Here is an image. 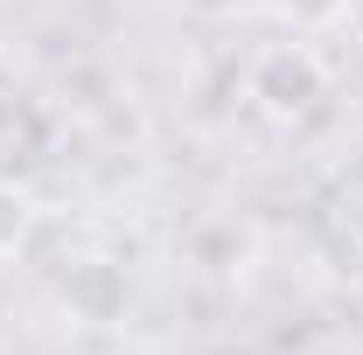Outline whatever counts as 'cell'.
I'll list each match as a JSON object with an SVG mask.
<instances>
[{
    "label": "cell",
    "instance_id": "3",
    "mask_svg": "<svg viewBox=\"0 0 363 355\" xmlns=\"http://www.w3.org/2000/svg\"><path fill=\"white\" fill-rule=\"evenodd\" d=\"M21 237H28V195H21V181H0V258Z\"/></svg>",
    "mask_w": 363,
    "mask_h": 355
},
{
    "label": "cell",
    "instance_id": "2",
    "mask_svg": "<svg viewBox=\"0 0 363 355\" xmlns=\"http://www.w3.org/2000/svg\"><path fill=\"white\" fill-rule=\"evenodd\" d=\"M49 112L35 98H14L0 91V181H28L35 168L49 161Z\"/></svg>",
    "mask_w": 363,
    "mask_h": 355
},
{
    "label": "cell",
    "instance_id": "4",
    "mask_svg": "<svg viewBox=\"0 0 363 355\" xmlns=\"http://www.w3.org/2000/svg\"><path fill=\"white\" fill-rule=\"evenodd\" d=\"M272 7H279L286 21H301V28H315V21H335V14H342L350 0H272Z\"/></svg>",
    "mask_w": 363,
    "mask_h": 355
},
{
    "label": "cell",
    "instance_id": "1",
    "mask_svg": "<svg viewBox=\"0 0 363 355\" xmlns=\"http://www.w3.org/2000/svg\"><path fill=\"white\" fill-rule=\"evenodd\" d=\"M321 91H328V70L315 63V49H301V42L266 49V56L252 63V98H259V112H272V119H301V112H315Z\"/></svg>",
    "mask_w": 363,
    "mask_h": 355
}]
</instances>
